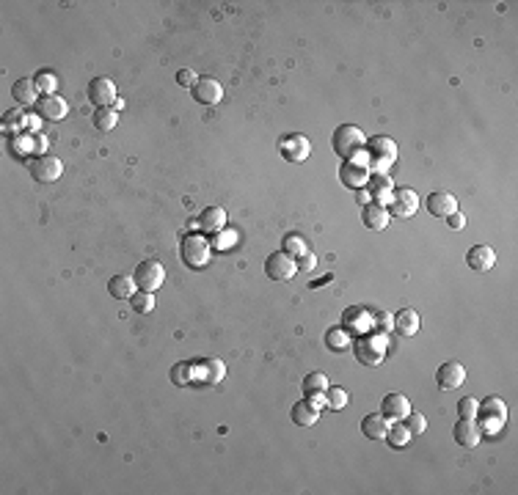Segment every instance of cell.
<instances>
[{"label":"cell","instance_id":"cell-1","mask_svg":"<svg viewBox=\"0 0 518 495\" xmlns=\"http://www.w3.org/2000/svg\"><path fill=\"white\" fill-rule=\"evenodd\" d=\"M331 146L342 160H356L359 154H364L367 146V135L356 127V124H339L331 135Z\"/></svg>","mask_w":518,"mask_h":495},{"label":"cell","instance_id":"cell-2","mask_svg":"<svg viewBox=\"0 0 518 495\" xmlns=\"http://www.w3.org/2000/svg\"><path fill=\"white\" fill-rule=\"evenodd\" d=\"M364 154L370 160L367 165L375 168V174H386V168L394 165V160H397V143L389 135H372L364 146Z\"/></svg>","mask_w":518,"mask_h":495},{"label":"cell","instance_id":"cell-3","mask_svg":"<svg viewBox=\"0 0 518 495\" xmlns=\"http://www.w3.org/2000/svg\"><path fill=\"white\" fill-rule=\"evenodd\" d=\"M179 256H182L185 267L199 270V267H204V265L210 262V256H213V245H210L204 237H199V234H188V237L182 240Z\"/></svg>","mask_w":518,"mask_h":495},{"label":"cell","instance_id":"cell-4","mask_svg":"<svg viewBox=\"0 0 518 495\" xmlns=\"http://www.w3.org/2000/svg\"><path fill=\"white\" fill-rule=\"evenodd\" d=\"M133 281L138 286V292H157L163 286V281H165V267L157 259H147V262H141L136 267Z\"/></svg>","mask_w":518,"mask_h":495},{"label":"cell","instance_id":"cell-5","mask_svg":"<svg viewBox=\"0 0 518 495\" xmlns=\"http://www.w3.org/2000/svg\"><path fill=\"white\" fill-rule=\"evenodd\" d=\"M383 350H386V344H383L380 333H372V336L367 333L353 342V353L359 358V363H364V366H378L383 360Z\"/></svg>","mask_w":518,"mask_h":495},{"label":"cell","instance_id":"cell-6","mask_svg":"<svg viewBox=\"0 0 518 495\" xmlns=\"http://www.w3.org/2000/svg\"><path fill=\"white\" fill-rule=\"evenodd\" d=\"M370 176H372V168L364 165V162H356V160H345L339 165V182L350 190H362L370 185Z\"/></svg>","mask_w":518,"mask_h":495},{"label":"cell","instance_id":"cell-7","mask_svg":"<svg viewBox=\"0 0 518 495\" xmlns=\"http://www.w3.org/2000/svg\"><path fill=\"white\" fill-rule=\"evenodd\" d=\"M28 168H31V176L36 182H56L64 174V162L58 157H50V154H36Z\"/></svg>","mask_w":518,"mask_h":495},{"label":"cell","instance_id":"cell-8","mask_svg":"<svg viewBox=\"0 0 518 495\" xmlns=\"http://www.w3.org/2000/svg\"><path fill=\"white\" fill-rule=\"evenodd\" d=\"M265 273H268L270 281H290L298 273L296 259L290 253H284V251H276V253H270L265 259Z\"/></svg>","mask_w":518,"mask_h":495},{"label":"cell","instance_id":"cell-9","mask_svg":"<svg viewBox=\"0 0 518 495\" xmlns=\"http://www.w3.org/2000/svg\"><path fill=\"white\" fill-rule=\"evenodd\" d=\"M86 97H88V102H91L94 108H113V102L119 99V97H116V83L108 80V77H94V80L88 83Z\"/></svg>","mask_w":518,"mask_h":495},{"label":"cell","instance_id":"cell-10","mask_svg":"<svg viewBox=\"0 0 518 495\" xmlns=\"http://www.w3.org/2000/svg\"><path fill=\"white\" fill-rule=\"evenodd\" d=\"M279 151H282V157L290 160V162H303V160L311 154V143H309L306 135L293 133V135H284V138L279 141Z\"/></svg>","mask_w":518,"mask_h":495},{"label":"cell","instance_id":"cell-11","mask_svg":"<svg viewBox=\"0 0 518 495\" xmlns=\"http://www.w3.org/2000/svg\"><path fill=\"white\" fill-rule=\"evenodd\" d=\"M477 416L488 429H499L505 424V419H508V408H505V402L499 396H488L483 405H477Z\"/></svg>","mask_w":518,"mask_h":495},{"label":"cell","instance_id":"cell-12","mask_svg":"<svg viewBox=\"0 0 518 495\" xmlns=\"http://www.w3.org/2000/svg\"><path fill=\"white\" fill-rule=\"evenodd\" d=\"M466 383V369L458 363V360H446L436 369V385L442 391H455Z\"/></svg>","mask_w":518,"mask_h":495},{"label":"cell","instance_id":"cell-13","mask_svg":"<svg viewBox=\"0 0 518 495\" xmlns=\"http://www.w3.org/2000/svg\"><path fill=\"white\" fill-rule=\"evenodd\" d=\"M416 207H419L416 193L408 190V187H397L391 193V201H389L386 210H389V215H394V217H411V215L416 212Z\"/></svg>","mask_w":518,"mask_h":495},{"label":"cell","instance_id":"cell-14","mask_svg":"<svg viewBox=\"0 0 518 495\" xmlns=\"http://www.w3.org/2000/svg\"><path fill=\"white\" fill-rule=\"evenodd\" d=\"M191 94H193V99L202 102V105H218L223 99V88L216 77H199V80L193 83Z\"/></svg>","mask_w":518,"mask_h":495},{"label":"cell","instance_id":"cell-15","mask_svg":"<svg viewBox=\"0 0 518 495\" xmlns=\"http://www.w3.org/2000/svg\"><path fill=\"white\" fill-rule=\"evenodd\" d=\"M36 110H39V116L47 119V121H64V119L70 116V105H67V99L58 97V94L42 97V99L36 102Z\"/></svg>","mask_w":518,"mask_h":495},{"label":"cell","instance_id":"cell-16","mask_svg":"<svg viewBox=\"0 0 518 495\" xmlns=\"http://www.w3.org/2000/svg\"><path fill=\"white\" fill-rule=\"evenodd\" d=\"M408 413H411L408 396H403V394H386V396H383V402H380V416H383L386 421H403Z\"/></svg>","mask_w":518,"mask_h":495},{"label":"cell","instance_id":"cell-17","mask_svg":"<svg viewBox=\"0 0 518 495\" xmlns=\"http://www.w3.org/2000/svg\"><path fill=\"white\" fill-rule=\"evenodd\" d=\"M466 265H469L471 270H477V273H488V270L496 265V253H494L491 245H474V248H469V253H466Z\"/></svg>","mask_w":518,"mask_h":495},{"label":"cell","instance_id":"cell-18","mask_svg":"<svg viewBox=\"0 0 518 495\" xmlns=\"http://www.w3.org/2000/svg\"><path fill=\"white\" fill-rule=\"evenodd\" d=\"M455 440H458V446H466V448H474V446H480V440H483V426L474 424V419H460L458 424H455Z\"/></svg>","mask_w":518,"mask_h":495},{"label":"cell","instance_id":"cell-19","mask_svg":"<svg viewBox=\"0 0 518 495\" xmlns=\"http://www.w3.org/2000/svg\"><path fill=\"white\" fill-rule=\"evenodd\" d=\"M425 204H428V212L436 215V217H446V215L458 212V199L452 193H444V190L430 193Z\"/></svg>","mask_w":518,"mask_h":495},{"label":"cell","instance_id":"cell-20","mask_svg":"<svg viewBox=\"0 0 518 495\" xmlns=\"http://www.w3.org/2000/svg\"><path fill=\"white\" fill-rule=\"evenodd\" d=\"M196 223L204 234H218L221 228H226V210L223 207H207L196 217Z\"/></svg>","mask_w":518,"mask_h":495},{"label":"cell","instance_id":"cell-21","mask_svg":"<svg viewBox=\"0 0 518 495\" xmlns=\"http://www.w3.org/2000/svg\"><path fill=\"white\" fill-rule=\"evenodd\" d=\"M196 371H199V380L207 383V385H216L226 377V363L221 358H207L202 363H196Z\"/></svg>","mask_w":518,"mask_h":495},{"label":"cell","instance_id":"cell-22","mask_svg":"<svg viewBox=\"0 0 518 495\" xmlns=\"http://www.w3.org/2000/svg\"><path fill=\"white\" fill-rule=\"evenodd\" d=\"M389 210H386V204H367V207H362V220H364V226L367 228H372V231H383L386 226H389Z\"/></svg>","mask_w":518,"mask_h":495},{"label":"cell","instance_id":"cell-23","mask_svg":"<svg viewBox=\"0 0 518 495\" xmlns=\"http://www.w3.org/2000/svg\"><path fill=\"white\" fill-rule=\"evenodd\" d=\"M11 97H14L19 105H36V102H39V91H36L33 77H19V80L11 85Z\"/></svg>","mask_w":518,"mask_h":495},{"label":"cell","instance_id":"cell-24","mask_svg":"<svg viewBox=\"0 0 518 495\" xmlns=\"http://www.w3.org/2000/svg\"><path fill=\"white\" fill-rule=\"evenodd\" d=\"M367 193H370V199L375 201V204H386V201H391V182H389V176L386 174H372L370 176V185H367Z\"/></svg>","mask_w":518,"mask_h":495},{"label":"cell","instance_id":"cell-25","mask_svg":"<svg viewBox=\"0 0 518 495\" xmlns=\"http://www.w3.org/2000/svg\"><path fill=\"white\" fill-rule=\"evenodd\" d=\"M394 330H397L400 336H416V330H419V314H416L414 308L397 311V317H394Z\"/></svg>","mask_w":518,"mask_h":495},{"label":"cell","instance_id":"cell-26","mask_svg":"<svg viewBox=\"0 0 518 495\" xmlns=\"http://www.w3.org/2000/svg\"><path fill=\"white\" fill-rule=\"evenodd\" d=\"M136 281H133V276H113L111 281H108V292H111V297H116V300H130L133 294H136Z\"/></svg>","mask_w":518,"mask_h":495},{"label":"cell","instance_id":"cell-27","mask_svg":"<svg viewBox=\"0 0 518 495\" xmlns=\"http://www.w3.org/2000/svg\"><path fill=\"white\" fill-rule=\"evenodd\" d=\"M290 419H293V424H296V426H311V424H317L320 410H317V408H311L306 399H300V402H296V405H293Z\"/></svg>","mask_w":518,"mask_h":495},{"label":"cell","instance_id":"cell-28","mask_svg":"<svg viewBox=\"0 0 518 495\" xmlns=\"http://www.w3.org/2000/svg\"><path fill=\"white\" fill-rule=\"evenodd\" d=\"M362 432H364V437H370V440H383L386 432H389V421H386L380 413H370V416L362 421Z\"/></svg>","mask_w":518,"mask_h":495},{"label":"cell","instance_id":"cell-29","mask_svg":"<svg viewBox=\"0 0 518 495\" xmlns=\"http://www.w3.org/2000/svg\"><path fill=\"white\" fill-rule=\"evenodd\" d=\"M193 374H196V363H193V360H179V363H174L171 371H168L171 383L179 385V388L191 385V383H193Z\"/></svg>","mask_w":518,"mask_h":495},{"label":"cell","instance_id":"cell-30","mask_svg":"<svg viewBox=\"0 0 518 495\" xmlns=\"http://www.w3.org/2000/svg\"><path fill=\"white\" fill-rule=\"evenodd\" d=\"M119 124V110L116 108H97L94 110V127L99 133H111Z\"/></svg>","mask_w":518,"mask_h":495},{"label":"cell","instance_id":"cell-31","mask_svg":"<svg viewBox=\"0 0 518 495\" xmlns=\"http://www.w3.org/2000/svg\"><path fill=\"white\" fill-rule=\"evenodd\" d=\"M325 347H328L331 353H345V350L350 347V333H348L345 328H331V330L325 333Z\"/></svg>","mask_w":518,"mask_h":495},{"label":"cell","instance_id":"cell-32","mask_svg":"<svg viewBox=\"0 0 518 495\" xmlns=\"http://www.w3.org/2000/svg\"><path fill=\"white\" fill-rule=\"evenodd\" d=\"M414 435L408 432V426L405 424H400V421H394V424L389 426V432H386V443L391 446V448H403V446H408V440H411Z\"/></svg>","mask_w":518,"mask_h":495},{"label":"cell","instance_id":"cell-33","mask_svg":"<svg viewBox=\"0 0 518 495\" xmlns=\"http://www.w3.org/2000/svg\"><path fill=\"white\" fill-rule=\"evenodd\" d=\"M328 385L331 383H328V377L323 371H309L303 377V394H325Z\"/></svg>","mask_w":518,"mask_h":495},{"label":"cell","instance_id":"cell-34","mask_svg":"<svg viewBox=\"0 0 518 495\" xmlns=\"http://www.w3.org/2000/svg\"><path fill=\"white\" fill-rule=\"evenodd\" d=\"M348 402H350V394L345 388H339V385H328L325 388V405H328V410H342Z\"/></svg>","mask_w":518,"mask_h":495},{"label":"cell","instance_id":"cell-35","mask_svg":"<svg viewBox=\"0 0 518 495\" xmlns=\"http://www.w3.org/2000/svg\"><path fill=\"white\" fill-rule=\"evenodd\" d=\"M33 83H36V91L39 94H44V97H50V94H56V88H58V77L53 74V72H36V77H33Z\"/></svg>","mask_w":518,"mask_h":495},{"label":"cell","instance_id":"cell-36","mask_svg":"<svg viewBox=\"0 0 518 495\" xmlns=\"http://www.w3.org/2000/svg\"><path fill=\"white\" fill-rule=\"evenodd\" d=\"M130 305L136 314H149L154 308V292H136L130 297Z\"/></svg>","mask_w":518,"mask_h":495},{"label":"cell","instance_id":"cell-37","mask_svg":"<svg viewBox=\"0 0 518 495\" xmlns=\"http://www.w3.org/2000/svg\"><path fill=\"white\" fill-rule=\"evenodd\" d=\"M282 251L290 253V256L296 259V256H300V253L309 251V248H306V242H303L300 234H284V240H282Z\"/></svg>","mask_w":518,"mask_h":495},{"label":"cell","instance_id":"cell-38","mask_svg":"<svg viewBox=\"0 0 518 495\" xmlns=\"http://www.w3.org/2000/svg\"><path fill=\"white\" fill-rule=\"evenodd\" d=\"M234 242H237V231L221 228L218 234H213V248H216V251H229Z\"/></svg>","mask_w":518,"mask_h":495},{"label":"cell","instance_id":"cell-39","mask_svg":"<svg viewBox=\"0 0 518 495\" xmlns=\"http://www.w3.org/2000/svg\"><path fill=\"white\" fill-rule=\"evenodd\" d=\"M403 421H405V426H408V432H411V435H422V432L428 429V419H425L422 413H416V410H411V413H408Z\"/></svg>","mask_w":518,"mask_h":495},{"label":"cell","instance_id":"cell-40","mask_svg":"<svg viewBox=\"0 0 518 495\" xmlns=\"http://www.w3.org/2000/svg\"><path fill=\"white\" fill-rule=\"evenodd\" d=\"M296 267L298 270H303V273H311V270L317 267V256H314L311 251H303V253L296 259Z\"/></svg>","mask_w":518,"mask_h":495},{"label":"cell","instance_id":"cell-41","mask_svg":"<svg viewBox=\"0 0 518 495\" xmlns=\"http://www.w3.org/2000/svg\"><path fill=\"white\" fill-rule=\"evenodd\" d=\"M477 399L474 396H466V399H460V405H458V410H460V419H474L477 416Z\"/></svg>","mask_w":518,"mask_h":495},{"label":"cell","instance_id":"cell-42","mask_svg":"<svg viewBox=\"0 0 518 495\" xmlns=\"http://www.w3.org/2000/svg\"><path fill=\"white\" fill-rule=\"evenodd\" d=\"M199 77H196V72L193 69H179L177 72V83L182 85V88H193V83H196Z\"/></svg>","mask_w":518,"mask_h":495},{"label":"cell","instance_id":"cell-43","mask_svg":"<svg viewBox=\"0 0 518 495\" xmlns=\"http://www.w3.org/2000/svg\"><path fill=\"white\" fill-rule=\"evenodd\" d=\"M22 119H25V113H22V110H8V113H6V119H3V127H6V130L19 127V124H22Z\"/></svg>","mask_w":518,"mask_h":495},{"label":"cell","instance_id":"cell-44","mask_svg":"<svg viewBox=\"0 0 518 495\" xmlns=\"http://www.w3.org/2000/svg\"><path fill=\"white\" fill-rule=\"evenodd\" d=\"M446 223H449V228H455V231H460L463 226H466V217L460 212H452V215H446Z\"/></svg>","mask_w":518,"mask_h":495},{"label":"cell","instance_id":"cell-45","mask_svg":"<svg viewBox=\"0 0 518 495\" xmlns=\"http://www.w3.org/2000/svg\"><path fill=\"white\" fill-rule=\"evenodd\" d=\"M306 402H309L311 408H317V410H320V408L325 405V394H306Z\"/></svg>","mask_w":518,"mask_h":495},{"label":"cell","instance_id":"cell-46","mask_svg":"<svg viewBox=\"0 0 518 495\" xmlns=\"http://www.w3.org/2000/svg\"><path fill=\"white\" fill-rule=\"evenodd\" d=\"M356 199H359V204H362V207H367V204H370V199H367V187L356 190Z\"/></svg>","mask_w":518,"mask_h":495},{"label":"cell","instance_id":"cell-47","mask_svg":"<svg viewBox=\"0 0 518 495\" xmlns=\"http://www.w3.org/2000/svg\"><path fill=\"white\" fill-rule=\"evenodd\" d=\"M44 143H47V141H44V135H36V141H33V146H36V149H44Z\"/></svg>","mask_w":518,"mask_h":495}]
</instances>
